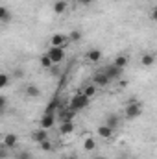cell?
I'll list each match as a JSON object with an SVG mask.
<instances>
[{
  "label": "cell",
  "mask_w": 157,
  "mask_h": 159,
  "mask_svg": "<svg viewBox=\"0 0 157 159\" xmlns=\"http://www.w3.org/2000/svg\"><path fill=\"white\" fill-rule=\"evenodd\" d=\"M67 9H69V0H56L54 2V7H52L54 15H63Z\"/></svg>",
  "instance_id": "cell-14"
},
{
  "label": "cell",
  "mask_w": 157,
  "mask_h": 159,
  "mask_svg": "<svg viewBox=\"0 0 157 159\" xmlns=\"http://www.w3.org/2000/svg\"><path fill=\"white\" fill-rule=\"evenodd\" d=\"M81 148H83V152H94V150H96V139H94L92 135H87V137L83 139Z\"/></svg>",
  "instance_id": "cell-15"
},
{
  "label": "cell",
  "mask_w": 157,
  "mask_h": 159,
  "mask_svg": "<svg viewBox=\"0 0 157 159\" xmlns=\"http://www.w3.org/2000/svg\"><path fill=\"white\" fill-rule=\"evenodd\" d=\"M76 2H79V4H83V6H89V4H92L94 0H76Z\"/></svg>",
  "instance_id": "cell-31"
},
{
  "label": "cell",
  "mask_w": 157,
  "mask_h": 159,
  "mask_svg": "<svg viewBox=\"0 0 157 159\" xmlns=\"http://www.w3.org/2000/svg\"><path fill=\"white\" fill-rule=\"evenodd\" d=\"M102 50L100 48H91V50H87V54H85V59L89 61V63H98V61H102Z\"/></svg>",
  "instance_id": "cell-10"
},
{
  "label": "cell",
  "mask_w": 157,
  "mask_h": 159,
  "mask_svg": "<svg viewBox=\"0 0 157 159\" xmlns=\"http://www.w3.org/2000/svg\"><path fill=\"white\" fill-rule=\"evenodd\" d=\"M67 46H59V48H54V46H50L44 54L50 57V61L54 63V65H61L63 61H65V57H67Z\"/></svg>",
  "instance_id": "cell-3"
},
{
  "label": "cell",
  "mask_w": 157,
  "mask_h": 159,
  "mask_svg": "<svg viewBox=\"0 0 157 159\" xmlns=\"http://www.w3.org/2000/svg\"><path fill=\"white\" fill-rule=\"evenodd\" d=\"M113 67H117L118 70H124L128 65H129V57L126 56V54H118L117 57L113 59V63H111Z\"/></svg>",
  "instance_id": "cell-11"
},
{
  "label": "cell",
  "mask_w": 157,
  "mask_h": 159,
  "mask_svg": "<svg viewBox=\"0 0 157 159\" xmlns=\"http://www.w3.org/2000/svg\"><path fill=\"white\" fill-rule=\"evenodd\" d=\"M70 2H76V0H70Z\"/></svg>",
  "instance_id": "cell-36"
},
{
  "label": "cell",
  "mask_w": 157,
  "mask_h": 159,
  "mask_svg": "<svg viewBox=\"0 0 157 159\" xmlns=\"http://www.w3.org/2000/svg\"><path fill=\"white\" fill-rule=\"evenodd\" d=\"M69 44V37H67V34H54L52 37H50V46H54V48H59V46H67Z\"/></svg>",
  "instance_id": "cell-7"
},
{
  "label": "cell",
  "mask_w": 157,
  "mask_h": 159,
  "mask_svg": "<svg viewBox=\"0 0 157 159\" xmlns=\"http://www.w3.org/2000/svg\"><path fill=\"white\" fill-rule=\"evenodd\" d=\"M15 159H32V156H30V152H20L15 156Z\"/></svg>",
  "instance_id": "cell-28"
},
{
  "label": "cell",
  "mask_w": 157,
  "mask_h": 159,
  "mask_svg": "<svg viewBox=\"0 0 157 159\" xmlns=\"http://www.w3.org/2000/svg\"><path fill=\"white\" fill-rule=\"evenodd\" d=\"M124 115L128 120H135L142 115V104L139 100H129L124 107Z\"/></svg>",
  "instance_id": "cell-1"
},
{
  "label": "cell",
  "mask_w": 157,
  "mask_h": 159,
  "mask_svg": "<svg viewBox=\"0 0 157 159\" xmlns=\"http://www.w3.org/2000/svg\"><path fill=\"white\" fill-rule=\"evenodd\" d=\"M0 144H2L4 148L11 150V148H15V146L19 144V135H17V133H11V131H9V133H4Z\"/></svg>",
  "instance_id": "cell-5"
},
{
  "label": "cell",
  "mask_w": 157,
  "mask_h": 159,
  "mask_svg": "<svg viewBox=\"0 0 157 159\" xmlns=\"http://www.w3.org/2000/svg\"><path fill=\"white\" fill-rule=\"evenodd\" d=\"M7 109V96L6 94H0V115H4Z\"/></svg>",
  "instance_id": "cell-26"
},
{
  "label": "cell",
  "mask_w": 157,
  "mask_h": 159,
  "mask_svg": "<svg viewBox=\"0 0 157 159\" xmlns=\"http://www.w3.org/2000/svg\"><path fill=\"white\" fill-rule=\"evenodd\" d=\"M79 93H81L85 98H89V100H91V98H94V96L98 94V87H96L94 83H87V85H83V89H81Z\"/></svg>",
  "instance_id": "cell-13"
},
{
  "label": "cell",
  "mask_w": 157,
  "mask_h": 159,
  "mask_svg": "<svg viewBox=\"0 0 157 159\" xmlns=\"http://www.w3.org/2000/svg\"><path fill=\"white\" fill-rule=\"evenodd\" d=\"M96 159H107V157H96Z\"/></svg>",
  "instance_id": "cell-34"
},
{
  "label": "cell",
  "mask_w": 157,
  "mask_h": 159,
  "mask_svg": "<svg viewBox=\"0 0 157 159\" xmlns=\"http://www.w3.org/2000/svg\"><path fill=\"white\" fill-rule=\"evenodd\" d=\"M39 65H41V67H43V69H44V70H50L54 63L50 61V57H48L46 54H43V56H41V57H39Z\"/></svg>",
  "instance_id": "cell-23"
},
{
  "label": "cell",
  "mask_w": 157,
  "mask_h": 159,
  "mask_svg": "<svg viewBox=\"0 0 157 159\" xmlns=\"http://www.w3.org/2000/svg\"><path fill=\"white\" fill-rule=\"evenodd\" d=\"M59 107H61V102H59V98L56 96L54 100H50V104L46 106V109H44V113H50V115H56V111H59Z\"/></svg>",
  "instance_id": "cell-17"
},
{
  "label": "cell",
  "mask_w": 157,
  "mask_h": 159,
  "mask_svg": "<svg viewBox=\"0 0 157 159\" xmlns=\"http://www.w3.org/2000/svg\"><path fill=\"white\" fill-rule=\"evenodd\" d=\"M89 98H85L81 93H74L72 94V98H70V102H69V106H67V109H70V111H74V113H78L79 109H85L87 106H89Z\"/></svg>",
  "instance_id": "cell-2"
},
{
  "label": "cell",
  "mask_w": 157,
  "mask_h": 159,
  "mask_svg": "<svg viewBox=\"0 0 157 159\" xmlns=\"http://www.w3.org/2000/svg\"><path fill=\"white\" fill-rule=\"evenodd\" d=\"M155 19H157V9L154 7V9H152V20H155Z\"/></svg>",
  "instance_id": "cell-32"
},
{
  "label": "cell",
  "mask_w": 157,
  "mask_h": 159,
  "mask_svg": "<svg viewBox=\"0 0 157 159\" xmlns=\"http://www.w3.org/2000/svg\"><path fill=\"white\" fill-rule=\"evenodd\" d=\"M56 115H50V113H44L43 117H41L39 120V128H43V129H52L54 126H56Z\"/></svg>",
  "instance_id": "cell-8"
},
{
  "label": "cell",
  "mask_w": 157,
  "mask_h": 159,
  "mask_svg": "<svg viewBox=\"0 0 157 159\" xmlns=\"http://www.w3.org/2000/svg\"><path fill=\"white\" fill-rule=\"evenodd\" d=\"M141 63H142V67H152L154 63H155V56L154 54H142V57H141Z\"/></svg>",
  "instance_id": "cell-21"
},
{
  "label": "cell",
  "mask_w": 157,
  "mask_h": 159,
  "mask_svg": "<svg viewBox=\"0 0 157 159\" xmlns=\"http://www.w3.org/2000/svg\"><path fill=\"white\" fill-rule=\"evenodd\" d=\"M120 72H122V70H118L117 67H113V65H109V67L104 70V74H105L109 80H117L118 76H120Z\"/></svg>",
  "instance_id": "cell-20"
},
{
  "label": "cell",
  "mask_w": 157,
  "mask_h": 159,
  "mask_svg": "<svg viewBox=\"0 0 157 159\" xmlns=\"http://www.w3.org/2000/svg\"><path fill=\"white\" fill-rule=\"evenodd\" d=\"M104 124H105V126H109V128H113V129H117L118 126H120V119H118V115L111 113V115H107V119H105Z\"/></svg>",
  "instance_id": "cell-18"
},
{
  "label": "cell",
  "mask_w": 157,
  "mask_h": 159,
  "mask_svg": "<svg viewBox=\"0 0 157 159\" xmlns=\"http://www.w3.org/2000/svg\"><path fill=\"white\" fill-rule=\"evenodd\" d=\"M57 131H59L61 137H70V135L76 131V124H74L72 120H63V122H59Z\"/></svg>",
  "instance_id": "cell-4"
},
{
  "label": "cell",
  "mask_w": 157,
  "mask_h": 159,
  "mask_svg": "<svg viewBox=\"0 0 157 159\" xmlns=\"http://www.w3.org/2000/svg\"><path fill=\"white\" fill-rule=\"evenodd\" d=\"M67 159H78V156H69Z\"/></svg>",
  "instance_id": "cell-33"
},
{
  "label": "cell",
  "mask_w": 157,
  "mask_h": 159,
  "mask_svg": "<svg viewBox=\"0 0 157 159\" xmlns=\"http://www.w3.org/2000/svg\"><path fill=\"white\" fill-rule=\"evenodd\" d=\"M50 72H52L54 76H59V74H61V70H59V65H52V69H50Z\"/></svg>",
  "instance_id": "cell-30"
},
{
  "label": "cell",
  "mask_w": 157,
  "mask_h": 159,
  "mask_svg": "<svg viewBox=\"0 0 157 159\" xmlns=\"http://www.w3.org/2000/svg\"><path fill=\"white\" fill-rule=\"evenodd\" d=\"M32 139L39 144V143H43V141H48L50 139V135H48V129H43V128H39V129H35L34 133H32Z\"/></svg>",
  "instance_id": "cell-16"
},
{
  "label": "cell",
  "mask_w": 157,
  "mask_h": 159,
  "mask_svg": "<svg viewBox=\"0 0 157 159\" xmlns=\"http://www.w3.org/2000/svg\"><path fill=\"white\" fill-rule=\"evenodd\" d=\"M120 159H129V157H120Z\"/></svg>",
  "instance_id": "cell-35"
},
{
  "label": "cell",
  "mask_w": 157,
  "mask_h": 159,
  "mask_svg": "<svg viewBox=\"0 0 157 159\" xmlns=\"http://www.w3.org/2000/svg\"><path fill=\"white\" fill-rule=\"evenodd\" d=\"M39 150H43V152H50V150H54L52 141L48 139V141H43V143H39Z\"/></svg>",
  "instance_id": "cell-25"
},
{
  "label": "cell",
  "mask_w": 157,
  "mask_h": 159,
  "mask_svg": "<svg viewBox=\"0 0 157 159\" xmlns=\"http://www.w3.org/2000/svg\"><path fill=\"white\" fill-rule=\"evenodd\" d=\"M11 83V76L7 72H0V91H4L6 87H9Z\"/></svg>",
  "instance_id": "cell-22"
},
{
  "label": "cell",
  "mask_w": 157,
  "mask_h": 159,
  "mask_svg": "<svg viewBox=\"0 0 157 159\" xmlns=\"http://www.w3.org/2000/svg\"><path fill=\"white\" fill-rule=\"evenodd\" d=\"M20 78H24V69L17 67V69L13 70V74H11V80H20Z\"/></svg>",
  "instance_id": "cell-27"
},
{
  "label": "cell",
  "mask_w": 157,
  "mask_h": 159,
  "mask_svg": "<svg viewBox=\"0 0 157 159\" xmlns=\"http://www.w3.org/2000/svg\"><path fill=\"white\" fill-rule=\"evenodd\" d=\"M11 19H13V13L6 6H0V22H11Z\"/></svg>",
  "instance_id": "cell-19"
},
{
  "label": "cell",
  "mask_w": 157,
  "mask_h": 159,
  "mask_svg": "<svg viewBox=\"0 0 157 159\" xmlns=\"http://www.w3.org/2000/svg\"><path fill=\"white\" fill-rule=\"evenodd\" d=\"M96 135H98L100 139L111 141V139L115 137V129H113V128H109V126H105V124H100V126L96 128Z\"/></svg>",
  "instance_id": "cell-6"
},
{
  "label": "cell",
  "mask_w": 157,
  "mask_h": 159,
  "mask_svg": "<svg viewBox=\"0 0 157 159\" xmlns=\"http://www.w3.org/2000/svg\"><path fill=\"white\" fill-rule=\"evenodd\" d=\"M41 94H43V91H41L39 85H35V83L24 85V96H28V98H39Z\"/></svg>",
  "instance_id": "cell-9"
},
{
  "label": "cell",
  "mask_w": 157,
  "mask_h": 159,
  "mask_svg": "<svg viewBox=\"0 0 157 159\" xmlns=\"http://www.w3.org/2000/svg\"><path fill=\"white\" fill-rule=\"evenodd\" d=\"M7 152H9V150L0 144V159H7Z\"/></svg>",
  "instance_id": "cell-29"
},
{
  "label": "cell",
  "mask_w": 157,
  "mask_h": 159,
  "mask_svg": "<svg viewBox=\"0 0 157 159\" xmlns=\"http://www.w3.org/2000/svg\"><path fill=\"white\" fill-rule=\"evenodd\" d=\"M81 35H83V34H81L79 30H72V32H69V34H67L69 43H78V41L81 39Z\"/></svg>",
  "instance_id": "cell-24"
},
{
  "label": "cell",
  "mask_w": 157,
  "mask_h": 159,
  "mask_svg": "<svg viewBox=\"0 0 157 159\" xmlns=\"http://www.w3.org/2000/svg\"><path fill=\"white\" fill-rule=\"evenodd\" d=\"M109 81H111V80L107 78L104 72H96V74L92 76V83H94L98 89H102V87H107V85H109Z\"/></svg>",
  "instance_id": "cell-12"
}]
</instances>
